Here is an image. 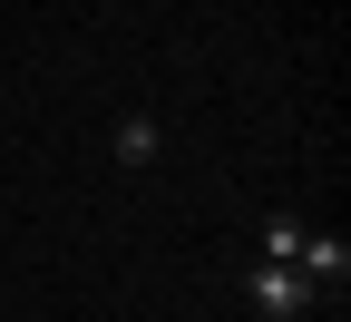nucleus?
<instances>
[{
  "label": "nucleus",
  "mask_w": 351,
  "mask_h": 322,
  "mask_svg": "<svg viewBox=\"0 0 351 322\" xmlns=\"http://www.w3.org/2000/svg\"><path fill=\"white\" fill-rule=\"evenodd\" d=\"M244 303H254L263 322H302V312H322V293H313V284H302V273H293V264H263V254L244 264Z\"/></svg>",
  "instance_id": "nucleus-1"
},
{
  "label": "nucleus",
  "mask_w": 351,
  "mask_h": 322,
  "mask_svg": "<svg viewBox=\"0 0 351 322\" xmlns=\"http://www.w3.org/2000/svg\"><path fill=\"white\" fill-rule=\"evenodd\" d=\"M293 273H302V284H313V293H341V284H351V244H341V235H302Z\"/></svg>",
  "instance_id": "nucleus-2"
},
{
  "label": "nucleus",
  "mask_w": 351,
  "mask_h": 322,
  "mask_svg": "<svg viewBox=\"0 0 351 322\" xmlns=\"http://www.w3.org/2000/svg\"><path fill=\"white\" fill-rule=\"evenodd\" d=\"M156 147H166V127H156L147 108H127V117H117V166H156Z\"/></svg>",
  "instance_id": "nucleus-3"
},
{
  "label": "nucleus",
  "mask_w": 351,
  "mask_h": 322,
  "mask_svg": "<svg viewBox=\"0 0 351 322\" xmlns=\"http://www.w3.org/2000/svg\"><path fill=\"white\" fill-rule=\"evenodd\" d=\"M302 235H313L302 215H263V225H254V254H263V264H293V254H302Z\"/></svg>",
  "instance_id": "nucleus-4"
},
{
  "label": "nucleus",
  "mask_w": 351,
  "mask_h": 322,
  "mask_svg": "<svg viewBox=\"0 0 351 322\" xmlns=\"http://www.w3.org/2000/svg\"><path fill=\"white\" fill-rule=\"evenodd\" d=\"M302 322H322V312H302Z\"/></svg>",
  "instance_id": "nucleus-5"
}]
</instances>
